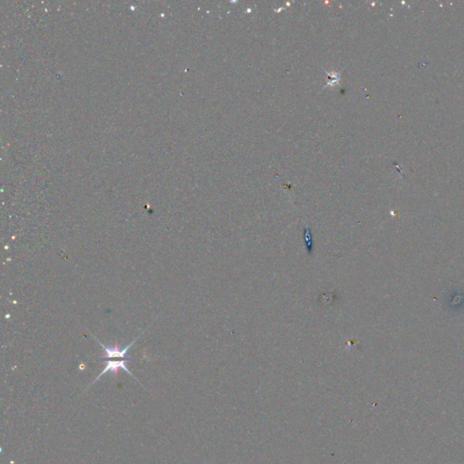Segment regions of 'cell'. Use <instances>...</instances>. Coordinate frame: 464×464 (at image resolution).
Returning a JSON list of instances; mask_svg holds the SVG:
<instances>
[{
  "label": "cell",
  "instance_id": "6da1fadb",
  "mask_svg": "<svg viewBox=\"0 0 464 464\" xmlns=\"http://www.w3.org/2000/svg\"><path fill=\"white\" fill-rule=\"evenodd\" d=\"M143 334V333H141V334H140V336H139L138 338H135V340H134L133 342L131 343V344H129V345H128L126 347H124V348H121V347H119L117 344H115V345H114V346H112V347H111V346H105L102 343L100 342V341L98 340L97 338H94L93 334H92V336H93V338H94V339L97 341L98 344H99L100 346H102V349H104V351H105V354H106V355H105L104 357H102V358H100V360H104V361H105V360H108V359L112 358H122L129 359V360H135V358H133V357H131V356H127V354H128V350H129L131 347H132V346L135 344V341H136V340H137V339H138V338H140V337H141V336H142Z\"/></svg>",
  "mask_w": 464,
  "mask_h": 464
},
{
  "label": "cell",
  "instance_id": "7a4b0ae2",
  "mask_svg": "<svg viewBox=\"0 0 464 464\" xmlns=\"http://www.w3.org/2000/svg\"><path fill=\"white\" fill-rule=\"evenodd\" d=\"M105 361L106 362V368L101 372L100 375H98L97 378L95 379L94 382L90 384V386H92L95 382H97L98 380L102 377V375H106V373H108V372H112L113 374L116 375L118 373L119 369H123L129 375H132L135 380H137L135 375L132 374V372L127 368L126 363L128 361H130L129 359H123V360H120V361H111V360H105Z\"/></svg>",
  "mask_w": 464,
  "mask_h": 464
},
{
  "label": "cell",
  "instance_id": "3957f363",
  "mask_svg": "<svg viewBox=\"0 0 464 464\" xmlns=\"http://www.w3.org/2000/svg\"><path fill=\"white\" fill-rule=\"evenodd\" d=\"M305 240H306V244H307V246L310 245H310L312 244V243H311L312 241H311V236H310V230H307V229H306V233H305Z\"/></svg>",
  "mask_w": 464,
  "mask_h": 464
}]
</instances>
